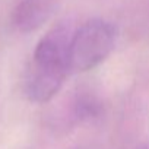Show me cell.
<instances>
[{
	"label": "cell",
	"instance_id": "6da1fadb",
	"mask_svg": "<svg viewBox=\"0 0 149 149\" xmlns=\"http://www.w3.org/2000/svg\"><path fill=\"white\" fill-rule=\"evenodd\" d=\"M70 40L67 28L57 25L37 44L24 81L25 94L31 101L47 102L63 85L69 72Z\"/></svg>",
	"mask_w": 149,
	"mask_h": 149
},
{
	"label": "cell",
	"instance_id": "7a4b0ae2",
	"mask_svg": "<svg viewBox=\"0 0 149 149\" xmlns=\"http://www.w3.org/2000/svg\"><path fill=\"white\" fill-rule=\"evenodd\" d=\"M116 29L102 19L84 24L72 35L69 45V72H86L98 66L114 48Z\"/></svg>",
	"mask_w": 149,
	"mask_h": 149
},
{
	"label": "cell",
	"instance_id": "3957f363",
	"mask_svg": "<svg viewBox=\"0 0 149 149\" xmlns=\"http://www.w3.org/2000/svg\"><path fill=\"white\" fill-rule=\"evenodd\" d=\"M58 0H21L16 5L12 21L21 32H31L40 28L54 12Z\"/></svg>",
	"mask_w": 149,
	"mask_h": 149
}]
</instances>
